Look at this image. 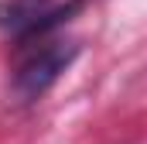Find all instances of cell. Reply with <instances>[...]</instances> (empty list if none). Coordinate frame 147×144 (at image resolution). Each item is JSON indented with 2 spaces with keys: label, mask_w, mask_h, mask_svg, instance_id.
Wrapping results in <instances>:
<instances>
[{
  "label": "cell",
  "mask_w": 147,
  "mask_h": 144,
  "mask_svg": "<svg viewBox=\"0 0 147 144\" xmlns=\"http://www.w3.org/2000/svg\"><path fill=\"white\" fill-rule=\"evenodd\" d=\"M48 7H51V0H3L0 3V31L21 38Z\"/></svg>",
  "instance_id": "obj_2"
},
{
  "label": "cell",
  "mask_w": 147,
  "mask_h": 144,
  "mask_svg": "<svg viewBox=\"0 0 147 144\" xmlns=\"http://www.w3.org/2000/svg\"><path fill=\"white\" fill-rule=\"evenodd\" d=\"M75 55H79V41H55V45L41 48L38 55H31L17 69V75H14V93L21 100H38L41 93H48L58 82V75L75 62Z\"/></svg>",
  "instance_id": "obj_1"
}]
</instances>
